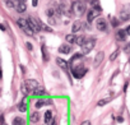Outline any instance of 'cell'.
I'll return each mask as SVG.
<instances>
[{
    "instance_id": "1",
    "label": "cell",
    "mask_w": 130,
    "mask_h": 125,
    "mask_svg": "<svg viewBox=\"0 0 130 125\" xmlns=\"http://www.w3.org/2000/svg\"><path fill=\"white\" fill-rule=\"evenodd\" d=\"M38 83L35 79H28L22 84V92L24 95H29V93H35V91L37 89Z\"/></svg>"
},
{
    "instance_id": "2",
    "label": "cell",
    "mask_w": 130,
    "mask_h": 125,
    "mask_svg": "<svg viewBox=\"0 0 130 125\" xmlns=\"http://www.w3.org/2000/svg\"><path fill=\"white\" fill-rule=\"evenodd\" d=\"M73 10L77 15H82L86 12V4L82 2V0H75L73 3Z\"/></svg>"
},
{
    "instance_id": "3",
    "label": "cell",
    "mask_w": 130,
    "mask_h": 125,
    "mask_svg": "<svg viewBox=\"0 0 130 125\" xmlns=\"http://www.w3.org/2000/svg\"><path fill=\"white\" fill-rule=\"evenodd\" d=\"M94 45H96V40H94V38L87 40V41L82 45V54H88L89 51H92L93 47H94Z\"/></svg>"
},
{
    "instance_id": "4",
    "label": "cell",
    "mask_w": 130,
    "mask_h": 125,
    "mask_svg": "<svg viewBox=\"0 0 130 125\" xmlns=\"http://www.w3.org/2000/svg\"><path fill=\"white\" fill-rule=\"evenodd\" d=\"M27 22H28V26H29V28H31V31H32L33 33H37V32L41 31V28H40V21H37V19L29 17V18L27 19Z\"/></svg>"
},
{
    "instance_id": "5",
    "label": "cell",
    "mask_w": 130,
    "mask_h": 125,
    "mask_svg": "<svg viewBox=\"0 0 130 125\" xmlns=\"http://www.w3.org/2000/svg\"><path fill=\"white\" fill-rule=\"evenodd\" d=\"M17 23H18V26L28 35V36H32L33 35V32L31 31V28H29V26H28V22H27V19H23V18H19L18 21H17Z\"/></svg>"
},
{
    "instance_id": "6",
    "label": "cell",
    "mask_w": 130,
    "mask_h": 125,
    "mask_svg": "<svg viewBox=\"0 0 130 125\" xmlns=\"http://www.w3.org/2000/svg\"><path fill=\"white\" fill-rule=\"evenodd\" d=\"M120 19L124 22L130 19V4H126L122 7V9L120 12Z\"/></svg>"
},
{
    "instance_id": "7",
    "label": "cell",
    "mask_w": 130,
    "mask_h": 125,
    "mask_svg": "<svg viewBox=\"0 0 130 125\" xmlns=\"http://www.w3.org/2000/svg\"><path fill=\"white\" fill-rule=\"evenodd\" d=\"M100 14H101V8H92V9L89 10L88 15H87L88 22H92V21H93V19H96Z\"/></svg>"
},
{
    "instance_id": "8",
    "label": "cell",
    "mask_w": 130,
    "mask_h": 125,
    "mask_svg": "<svg viewBox=\"0 0 130 125\" xmlns=\"http://www.w3.org/2000/svg\"><path fill=\"white\" fill-rule=\"evenodd\" d=\"M72 73H73V75H74L75 78H82V77L87 73V69H86V68H83V67L80 65V67L74 68V69L72 70Z\"/></svg>"
},
{
    "instance_id": "9",
    "label": "cell",
    "mask_w": 130,
    "mask_h": 125,
    "mask_svg": "<svg viewBox=\"0 0 130 125\" xmlns=\"http://www.w3.org/2000/svg\"><path fill=\"white\" fill-rule=\"evenodd\" d=\"M106 28H107L106 21H105L103 18H100V19L97 21V29H98V31H106Z\"/></svg>"
},
{
    "instance_id": "10",
    "label": "cell",
    "mask_w": 130,
    "mask_h": 125,
    "mask_svg": "<svg viewBox=\"0 0 130 125\" xmlns=\"http://www.w3.org/2000/svg\"><path fill=\"white\" fill-rule=\"evenodd\" d=\"M126 31H124V29H119L117 32H116V38L119 40V41H125V37H126Z\"/></svg>"
},
{
    "instance_id": "11",
    "label": "cell",
    "mask_w": 130,
    "mask_h": 125,
    "mask_svg": "<svg viewBox=\"0 0 130 125\" xmlns=\"http://www.w3.org/2000/svg\"><path fill=\"white\" fill-rule=\"evenodd\" d=\"M59 51H60L61 54H69V52L72 51V47H70L69 45H67V43H64V45H61V46H60Z\"/></svg>"
},
{
    "instance_id": "12",
    "label": "cell",
    "mask_w": 130,
    "mask_h": 125,
    "mask_svg": "<svg viewBox=\"0 0 130 125\" xmlns=\"http://www.w3.org/2000/svg\"><path fill=\"white\" fill-rule=\"evenodd\" d=\"M56 63H57V65H59L60 68H62L64 70H67V69H68V63L65 61V60H62V59L57 57V59H56Z\"/></svg>"
},
{
    "instance_id": "13",
    "label": "cell",
    "mask_w": 130,
    "mask_h": 125,
    "mask_svg": "<svg viewBox=\"0 0 130 125\" xmlns=\"http://www.w3.org/2000/svg\"><path fill=\"white\" fill-rule=\"evenodd\" d=\"M102 61H103V52L101 51V52L97 54V56H96V59H94V67H98Z\"/></svg>"
},
{
    "instance_id": "14",
    "label": "cell",
    "mask_w": 130,
    "mask_h": 125,
    "mask_svg": "<svg viewBox=\"0 0 130 125\" xmlns=\"http://www.w3.org/2000/svg\"><path fill=\"white\" fill-rule=\"evenodd\" d=\"M15 9H17L18 13H23V12H26V3H21V2H18L17 5H15Z\"/></svg>"
},
{
    "instance_id": "15",
    "label": "cell",
    "mask_w": 130,
    "mask_h": 125,
    "mask_svg": "<svg viewBox=\"0 0 130 125\" xmlns=\"http://www.w3.org/2000/svg\"><path fill=\"white\" fill-rule=\"evenodd\" d=\"M82 26H83V24H82V22H80V21H75V22H74V24H73V29H72V31H73V33H75V32L80 31Z\"/></svg>"
},
{
    "instance_id": "16",
    "label": "cell",
    "mask_w": 130,
    "mask_h": 125,
    "mask_svg": "<svg viewBox=\"0 0 130 125\" xmlns=\"http://www.w3.org/2000/svg\"><path fill=\"white\" fill-rule=\"evenodd\" d=\"M13 125H24L26 124V121H24V119L23 117H14V120H13V122H12Z\"/></svg>"
},
{
    "instance_id": "17",
    "label": "cell",
    "mask_w": 130,
    "mask_h": 125,
    "mask_svg": "<svg viewBox=\"0 0 130 125\" xmlns=\"http://www.w3.org/2000/svg\"><path fill=\"white\" fill-rule=\"evenodd\" d=\"M18 110L22 111V112H24V111L27 110V98H24L23 102H21V103L18 105Z\"/></svg>"
},
{
    "instance_id": "18",
    "label": "cell",
    "mask_w": 130,
    "mask_h": 125,
    "mask_svg": "<svg viewBox=\"0 0 130 125\" xmlns=\"http://www.w3.org/2000/svg\"><path fill=\"white\" fill-rule=\"evenodd\" d=\"M65 40H67L69 43H75L77 42V37L72 33V35H67V37H65Z\"/></svg>"
},
{
    "instance_id": "19",
    "label": "cell",
    "mask_w": 130,
    "mask_h": 125,
    "mask_svg": "<svg viewBox=\"0 0 130 125\" xmlns=\"http://www.w3.org/2000/svg\"><path fill=\"white\" fill-rule=\"evenodd\" d=\"M51 119H52V112L51 111H46L45 112V122L46 124H50L51 122Z\"/></svg>"
},
{
    "instance_id": "20",
    "label": "cell",
    "mask_w": 130,
    "mask_h": 125,
    "mask_svg": "<svg viewBox=\"0 0 130 125\" xmlns=\"http://www.w3.org/2000/svg\"><path fill=\"white\" fill-rule=\"evenodd\" d=\"M31 121L32 122H37L38 120H40V114L38 112H32V115H31Z\"/></svg>"
},
{
    "instance_id": "21",
    "label": "cell",
    "mask_w": 130,
    "mask_h": 125,
    "mask_svg": "<svg viewBox=\"0 0 130 125\" xmlns=\"http://www.w3.org/2000/svg\"><path fill=\"white\" fill-rule=\"evenodd\" d=\"M86 42V37L84 36H80V37H77V42L75 43H78L79 46H82L83 43Z\"/></svg>"
},
{
    "instance_id": "22",
    "label": "cell",
    "mask_w": 130,
    "mask_h": 125,
    "mask_svg": "<svg viewBox=\"0 0 130 125\" xmlns=\"http://www.w3.org/2000/svg\"><path fill=\"white\" fill-rule=\"evenodd\" d=\"M40 28H41V29H45L46 32H52L50 27H47L46 24H43V23H41V22H40Z\"/></svg>"
},
{
    "instance_id": "23",
    "label": "cell",
    "mask_w": 130,
    "mask_h": 125,
    "mask_svg": "<svg viewBox=\"0 0 130 125\" xmlns=\"http://www.w3.org/2000/svg\"><path fill=\"white\" fill-rule=\"evenodd\" d=\"M43 93H45V89L41 88V87H37V89L35 91V95H38V96H41V95H43Z\"/></svg>"
},
{
    "instance_id": "24",
    "label": "cell",
    "mask_w": 130,
    "mask_h": 125,
    "mask_svg": "<svg viewBox=\"0 0 130 125\" xmlns=\"http://www.w3.org/2000/svg\"><path fill=\"white\" fill-rule=\"evenodd\" d=\"M46 102H47V101H42V100H40V101H37V102H36V107H37V108H40V107L45 106V105H46Z\"/></svg>"
},
{
    "instance_id": "25",
    "label": "cell",
    "mask_w": 130,
    "mask_h": 125,
    "mask_svg": "<svg viewBox=\"0 0 130 125\" xmlns=\"http://www.w3.org/2000/svg\"><path fill=\"white\" fill-rule=\"evenodd\" d=\"M42 52H43V59H45V61H47V60H48V56H47V52H46L45 46H42Z\"/></svg>"
},
{
    "instance_id": "26",
    "label": "cell",
    "mask_w": 130,
    "mask_h": 125,
    "mask_svg": "<svg viewBox=\"0 0 130 125\" xmlns=\"http://www.w3.org/2000/svg\"><path fill=\"white\" fill-rule=\"evenodd\" d=\"M117 55H119V50H117V51H115V52H113V54L110 56V60H111V61H113V60L117 57Z\"/></svg>"
},
{
    "instance_id": "27",
    "label": "cell",
    "mask_w": 130,
    "mask_h": 125,
    "mask_svg": "<svg viewBox=\"0 0 130 125\" xmlns=\"http://www.w3.org/2000/svg\"><path fill=\"white\" fill-rule=\"evenodd\" d=\"M108 102V100H101L100 102H98V106H103V105H106Z\"/></svg>"
},
{
    "instance_id": "28",
    "label": "cell",
    "mask_w": 130,
    "mask_h": 125,
    "mask_svg": "<svg viewBox=\"0 0 130 125\" xmlns=\"http://www.w3.org/2000/svg\"><path fill=\"white\" fill-rule=\"evenodd\" d=\"M117 24H119V22H117V19H115V18H113V19H112V26H113V27H116Z\"/></svg>"
},
{
    "instance_id": "29",
    "label": "cell",
    "mask_w": 130,
    "mask_h": 125,
    "mask_svg": "<svg viewBox=\"0 0 130 125\" xmlns=\"http://www.w3.org/2000/svg\"><path fill=\"white\" fill-rule=\"evenodd\" d=\"M82 125H91V121L86 120V121H83V122H82Z\"/></svg>"
},
{
    "instance_id": "30",
    "label": "cell",
    "mask_w": 130,
    "mask_h": 125,
    "mask_svg": "<svg viewBox=\"0 0 130 125\" xmlns=\"http://www.w3.org/2000/svg\"><path fill=\"white\" fill-rule=\"evenodd\" d=\"M37 3H38V0H32V5H33V7H36Z\"/></svg>"
},
{
    "instance_id": "31",
    "label": "cell",
    "mask_w": 130,
    "mask_h": 125,
    "mask_svg": "<svg viewBox=\"0 0 130 125\" xmlns=\"http://www.w3.org/2000/svg\"><path fill=\"white\" fill-rule=\"evenodd\" d=\"M125 31H126V33H127V35H130V26H129V27H126V29H125Z\"/></svg>"
},
{
    "instance_id": "32",
    "label": "cell",
    "mask_w": 130,
    "mask_h": 125,
    "mask_svg": "<svg viewBox=\"0 0 130 125\" xmlns=\"http://www.w3.org/2000/svg\"><path fill=\"white\" fill-rule=\"evenodd\" d=\"M27 47H28V49H29V50H32V49H33V46H32V45H31V43H27Z\"/></svg>"
},
{
    "instance_id": "33",
    "label": "cell",
    "mask_w": 130,
    "mask_h": 125,
    "mask_svg": "<svg viewBox=\"0 0 130 125\" xmlns=\"http://www.w3.org/2000/svg\"><path fill=\"white\" fill-rule=\"evenodd\" d=\"M19 2H21V3H26V0H19Z\"/></svg>"
},
{
    "instance_id": "34",
    "label": "cell",
    "mask_w": 130,
    "mask_h": 125,
    "mask_svg": "<svg viewBox=\"0 0 130 125\" xmlns=\"http://www.w3.org/2000/svg\"><path fill=\"white\" fill-rule=\"evenodd\" d=\"M0 79H2V70H0Z\"/></svg>"
},
{
    "instance_id": "35",
    "label": "cell",
    "mask_w": 130,
    "mask_h": 125,
    "mask_svg": "<svg viewBox=\"0 0 130 125\" xmlns=\"http://www.w3.org/2000/svg\"><path fill=\"white\" fill-rule=\"evenodd\" d=\"M2 125H4V124H2Z\"/></svg>"
}]
</instances>
